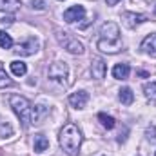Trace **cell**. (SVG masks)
I'll use <instances>...</instances> for the list:
<instances>
[{
    "mask_svg": "<svg viewBox=\"0 0 156 156\" xmlns=\"http://www.w3.org/2000/svg\"><path fill=\"white\" fill-rule=\"evenodd\" d=\"M96 47L102 53L107 55H115L118 51H122L123 44L120 40V27L115 22H105L100 29V38L96 42Z\"/></svg>",
    "mask_w": 156,
    "mask_h": 156,
    "instance_id": "1",
    "label": "cell"
},
{
    "mask_svg": "<svg viewBox=\"0 0 156 156\" xmlns=\"http://www.w3.org/2000/svg\"><path fill=\"white\" fill-rule=\"evenodd\" d=\"M58 142H60V147L69 156H78L80 145H82V133H80V129L75 123H67L60 131Z\"/></svg>",
    "mask_w": 156,
    "mask_h": 156,
    "instance_id": "2",
    "label": "cell"
},
{
    "mask_svg": "<svg viewBox=\"0 0 156 156\" xmlns=\"http://www.w3.org/2000/svg\"><path fill=\"white\" fill-rule=\"evenodd\" d=\"M9 105L13 107L15 115L18 116V120L22 122L24 127H29L31 125V122H33V105H31V102L26 96L11 94L9 96Z\"/></svg>",
    "mask_w": 156,
    "mask_h": 156,
    "instance_id": "3",
    "label": "cell"
},
{
    "mask_svg": "<svg viewBox=\"0 0 156 156\" xmlns=\"http://www.w3.org/2000/svg\"><path fill=\"white\" fill-rule=\"evenodd\" d=\"M69 76V67L66 62H53L49 66V78L58 83H66Z\"/></svg>",
    "mask_w": 156,
    "mask_h": 156,
    "instance_id": "4",
    "label": "cell"
},
{
    "mask_svg": "<svg viewBox=\"0 0 156 156\" xmlns=\"http://www.w3.org/2000/svg\"><path fill=\"white\" fill-rule=\"evenodd\" d=\"M85 18V7L83 5H71L69 9L64 11V20L67 24H75Z\"/></svg>",
    "mask_w": 156,
    "mask_h": 156,
    "instance_id": "5",
    "label": "cell"
},
{
    "mask_svg": "<svg viewBox=\"0 0 156 156\" xmlns=\"http://www.w3.org/2000/svg\"><path fill=\"white\" fill-rule=\"evenodd\" d=\"M62 35H64L62 44H64V47H66L71 55H82V53H83V44H82L78 38L69 37V33H62Z\"/></svg>",
    "mask_w": 156,
    "mask_h": 156,
    "instance_id": "6",
    "label": "cell"
},
{
    "mask_svg": "<svg viewBox=\"0 0 156 156\" xmlns=\"http://www.w3.org/2000/svg\"><path fill=\"white\" fill-rule=\"evenodd\" d=\"M37 51H38V40H35V38H27L26 42L18 44V47L15 49V53L20 55V56H31Z\"/></svg>",
    "mask_w": 156,
    "mask_h": 156,
    "instance_id": "7",
    "label": "cell"
},
{
    "mask_svg": "<svg viewBox=\"0 0 156 156\" xmlns=\"http://www.w3.org/2000/svg\"><path fill=\"white\" fill-rule=\"evenodd\" d=\"M87 102H89L87 91H76V93L69 94V104H71V107H75V109H83V107L87 105Z\"/></svg>",
    "mask_w": 156,
    "mask_h": 156,
    "instance_id": "8",
    "label": "cell"
},
{
    "mask_svg": "<svg viewBox=\"0 0 156 156\" xmlns=\"http://www.w3.org/2000/svg\"><path fill=\"white\" fill-rule=\"evenodd\" d=\"M140 49H142L147 56L156 58V33H153V35H147V37L144 38V42H142Z\"/></svg>",
    "mask_w": 156,
    "mask_h": 156,
    "instance_id": "9",
    "label": "cell"
},
{
    "mask_svg": "<svg viewBox=\"0 0 156 156\" xmlns=\"http://www.w3.org/2000/svg\"><path fill=\"white\" fill-rule=\"evenodd\" d=\"M123 20H125V26L127 27H136L144 22H147V15H142V13H123Z\"/></svg>",
    "mask_w": 156,
    "mask_h": 156,
    "instance_id": "10",
    "label": "cell"
},
{
    "mask_svg": "<svg viewBox=\"0 0 156 156\" xmlns=\"http://www.w3.org/2000/svg\"><path fill=\"white\" fill-rule=\"evenodd\" d=\"M105 71H107L105 62L102 58H93V62H91V75H93V78L102 80V78L105 76Z\"/></svg>",
    "mask_w": 156,
    "mask_h": 156,
    "instance_id": "11",
    "label": "cell"
},
{
    "mask_svg": "<svg viewBox=\"0 0 156 156\" xmlns=\"http://www.w3.org/2000/svg\"><path fill=\"white\" fill-rule=\"evenodd\" d=\"M129 73H131V67H129V64H116L115 67H113V78H116V80H127L129 78Z\"/></svg>",
    "mask_w": 156,
    "mask_h": 156,
    "instance_id": "12",
    "label": "cell"
},
{
    "mask_svg": "<svg viewBox=\"0 0 156 156\" xmlns=\"http://www.w3.org/2000/svg\"><path fill=\"white\" fill-rule=\"evenodd\" d=\"M118 100H120L123 105H131V104L134 102V93H133V89H131V87H122V89L118 91Z\"/></svg>",
    "mask_w": 156,
    "mask_h": 156,
    "instance_id": "13",
    "label": "cell"
},
{
    "mask_svg": "<svg viewBox=\"0 0 156 156\" xmlns=\"http://www.w3.org/2000/svg\"><path fill=\"white\" fill-rule=\"evenodd\" d=\"M11 73L15 76H24L27 73V66L22 62V60H13L11 62Z\"/></svg>",
    "mask_w": 156,
    "mask_h": 156,
    "instance_id": "14",
    "label": "cell"
},
{
    "mask_svg": "<svg viewBox=\"0 0 156 156\" xmlns=\"http://www.w3.org/2000/svg\"><path fill=\"white\" fill-rule=\"evenodd\" d=\"M20 5H22V2H20V0H0V9L9 11V13H13V11L20 9Z\"/></svg>",
    "mask_w": 156,
    "mask_h": 156,
    "instance_id": "15",
    "label": "cell"
},
{
    "mask_svg": "<svg viewBox=\"0 0 156 156\" xmlns=\"http://www.w3.org/2000/svg\"><path fill=\"white\" fill-rule=\"evenodd\" d=\"M47 147H49V140L44 134H37L35 136V151L37 153H44V151H47Z\"/></svg>",
    "mask_w": 156,
    "mask_h": 156,
    "instance_id": "16",
    "label": "cell"
},
{
    "mask_svg": "<svg viewBox=\"0 0 156 156\" xmlns=\"http://www.w3.org/2000/svg\"><path fill=\"white\" fill-rule=\"evenodd\" d=\"M98 120H100V123H102L105 129H113V127L116 125L115 118L111 116V115H105V113H98Z\"/></svg>",
    "mask_w": 156,
    "mask_h": 156,
    "instance_id": "17",
    "label": "cell"
},
{
    "mask_svg": "<svg viewBox=\"0 0 156 156\" xmlns=\"http://www.w3.org/2000/svg\"><path fill=\"white\" fill-rule=\"evenodd\" d=\"M13 85V80L9 78V75L5 73L2 62H0V89H5V87H11Z\"/></svg>",
    "mask_w": 156,
    "mask_h": 156,
    "instance_id": "18",
    "label": "cell"
},
{
    "mask_svg": "<svg viewBox=\"0 0 156 156\" xmlns=\"http://www.w3.org/2000/svg\"><path fill=\"white\" fill-rule=\"evenodd\" d=\"M144 93L149 100H156V82H147L144 85Z\"/></svg>",
    "mask_w": 156,
    "mask_h": 156,
    "instance_id": "19",
    "label": "cell"
},
{
    "mask_svg": "<svg viewBox=\"0 0 156 156\" xmlns=\"http://www.w3.org/2000/svg\"><path fill=\"white\" fill-rule=\"evenodd\" d=\"M0 47L2 49H11L13 47V38L5 31H0Z\"/></svg>",
    "mask_w": 156,
    "mask_h": 156,
    "instance_id": "20",
    "label": "cell"
},
{
    "mask_svg": "<svg viewBox=\"0 0 156 156\" xmlns=\"http://www.w3.org/2000/svg\"><path fill=\"white\" fill-rule=\"evenodd\" d=\"M145 136H147V140H149V142H156V125L147 127V131H145Z\"/></svg>",
    "mask_w": 156,
    "mask_h": 156,
    "instance_id": "21",
    "label": "cell"
},
{
    "mask_svg": "<svg viewBox=\"0 0 156 156\" xmlns=\"http://www.w3.org/2000/svg\"><path fill=\"white\" fill-rule=\"evenodd\" d=\"M31 7L37 11H44L45 9V0H31Z\"/></svg>",
    "mask_w": 156,
    "mask_h": 156,
    "instance_id": "22",
    "label": "cell"
},
{
    "mask_svg": "<svg viewBox=\"0 0 156 156\" xmlns=\"http://www.w3.org/2000/svg\"><path fill=\"white\" fill-rule=\"evenodd\" d=\"M13 16L11 15H0V24H13Z\"/></svg>",
    "mask_w": 156,
    "mask_h": 156,
    "instance_id": "23",
    "label": "cell"
},
{
    "mask_svg": "<svg viewBox=\"0 0 156 156\" xmlns=\"http://www.w3.org/2000/svg\"><path fill=\"white\" fill-rule=\"evenodd\" d=\"M105 2H107V5H116L120 0H105Z\"/></svg>",
    "mask_w": 156,
    "mask_h": 156,
    "instance_id": "24",
    "label": "cell"
},
{
    "mask_svg": "<svg viewBox=\"0 0 156 156\" xmlns=\"http://www.w3.org/2000/svg\"><path fill=\"white\" fill-rule=\"evenodd\" d=\"M154 16H156V2H154Z\"/></svg>",
    "mask_w": 156,
    "mask_h": 156,
    "instance_id": "25",
    "label": "cell"
},
{
    "mask_svg": "<svg viewBox=\"0 0 156 156\" xmlns=\"http://www.w3.org/2000/svg\"><path fill=\"white\" fill-rule=\"evenodd\" d=\"M60 2H64V0H60Z\"/></svg>",
    "mask_w": 156,
    "mask_h": 156,
    "instance_id": "26",
    "label": "cell"
}]
</instances>
